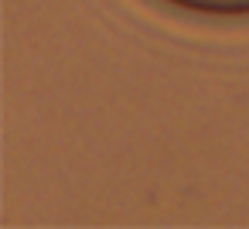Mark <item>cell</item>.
Masks as SVG:
<instances>
[{"mask_svg": "<svg viewBox=\"0 0 249 229\" xmlns=\"http://www.w3.org/2000/svg\"><path fill=\"white\" fill-rule=\"evenodd\" d=\"M154 4L198 21H249V0H154Z\"/></svg>", "mask_w": 249, "mask_h": 229, "instance_id": "1", "label": "cell"}]
</instances>
